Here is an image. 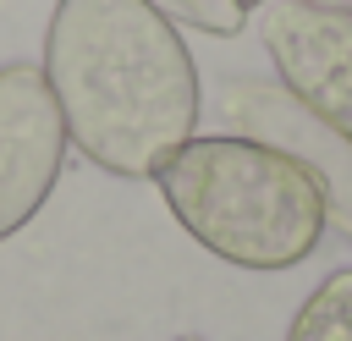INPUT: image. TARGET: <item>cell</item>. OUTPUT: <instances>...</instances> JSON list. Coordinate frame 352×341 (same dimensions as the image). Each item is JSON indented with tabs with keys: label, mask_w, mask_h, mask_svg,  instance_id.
Masks as SVG:
<instances>
[{
	"label": "cell",
	"mask_w": 352,
	"mask_h": 341,
	"mask_svg": "<svg viewBox=\"0 0 352 341\" xmlns=\"http://www.w3.org/2000/svg\"><path fill=\"white\" fill-rule=\"evenodd\" d=\"M226 116L242 138H258L280 154H292L319 187H324V204H330V220L352 231V143L319 121L297 94H286L280 82H258V77H242L226 88Z\"/></svg>",
	"instance_id": "5"
},
{
	"label": "cell",
	"mask_w": 352,
	"mask_h": 341,
	"mask_svg": "<svg viewBox=\"0 0 352 341\" xmlns=\"http://www.w3.org/2000/svg\"><path fill=\"white\" fill-rule=\"evenodd\" d=\"M236 6H242V11H253V6H264V0H236Z\"/></svg>",
	"instance_id": "9"
},
{
	"label": "cell",
	"mask_w": 352,
	"mask_h": 341,
	"mask_svg": "<svg viewBox=\"0 0 352 341\" xmlns=\"http://www.w3.org/2000/svg\"><path fill=\"white\" fill-rule=\"evenodd\" d=\"M176 341H204V336H176Z\"/></svg>",
	"instance_id": "10"
},
{
	"label": "cell",
	"mask_w": 352,
	"mask_h": 341,
	"mask_svg": "<svg viewBox=\"0 0 352 341\" xmlns=\"http://www.w3.org/2000/svg\"><path fill=\"white\" fill-rule=\"evenodd\" d=\"M160 16H170V22H187V28H198V33H214V38H231V33H242V22H248V11L236 6V0H148Z\"/></svg>",
	"instance_id": "7"
},
{
	"label": "cell",
	"mask_w": 352,
	"mask_h": 341,
	"mask_svg": "<svg viewBox=\"0 0 352 341\" xmlns=\"http://www.w3.org/2000/svg\"><path fill=\"white\" fill-rule=\"evenodd\" d=\"M302 6H324V11H352V0H302Z\"/></svg>",
	"instance_id": "8"
},
{
	"label": "cell",
	"mask_w": 352,
	"mask_h": 341,
	"mask_svg": "<svg viewBox=\"0 0 352 341\" xmlns=\"http://www.w3.org/2000/svg\"><path fill=\"white\" fill-rule=\"evenodd\" d=\"M154 187L176 226L236 270H292L330 226L324 187L292 154L242 132H192L154 170Z\"/></svg>",
	"instance_id": "2"
},
{
	"label": "cell",
	"mask_w": 352,
	"mask_h": 341,
	"mask_svg": "<svg viewBox=\"0 0 352 341\" xmlns=\"http://www.w3.org/2000/svg\"><path fill=\"white\" fill-rule=\"evenodd\" d=\"M38 72L66 143L110 176L143 182L198 132V66L148 0H55Z\"/></svg>",
	"instance_id": "1"
},
{
	"label": "cell",
	"mask_w": 352,
	"mask_h": 341,
	"mask_svg": "<svg viewBox=\"0 0 352 341\" xmlns=\"http://www.w3.org/2000/svg\"><path fill=\"white\" fill-rule=\"evenodd\" d=\"M258 33L275 60V82L352 143V11L264 0Z\"/></svg>",
	"instance_id": "4"
},
{
	"label": "cell",
	"mask_w": 352,
	"mask_h": 341,
	"mask_svg": "<svg viewBox=\"0 0 352 341\" xmlns=\"http://www.w3.org/2000/svg\"><path fill=\"white\" fill-rule=\"evenodd\" d=\"M66 165V121L38 66H0V242L16 236L44 198L55 192Z\"/></svg>",
	"instance_id": "3"
},
{
	"label": "cell",
	"mask_w": 352,
	"mask_h": 341,
	"mask_svg": "<svg viewBox=\"0 0 352 341\" xmlns=\"http://www.w3.org/2000/svg\"><path fill=\"white\" fill-rule=\"evenodd\" d=\"M286 341H352V270H330L286 324Z\"/></svg>",
	"instance_id": "6"
}]
</instances>
